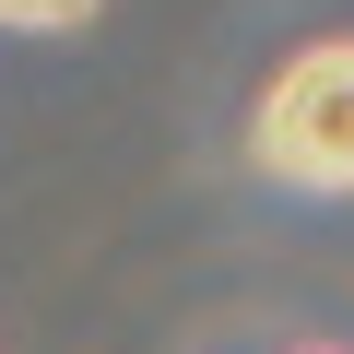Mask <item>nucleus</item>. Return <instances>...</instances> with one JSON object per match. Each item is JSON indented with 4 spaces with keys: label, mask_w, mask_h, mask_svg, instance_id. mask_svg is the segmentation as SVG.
Here are the masks:
<instances>
[{
    "label": "nucleus",
    "mask_w": 354,
    "mask_h": 354,
    "mask_svg": "<svg viewBox=\"0 0 354 354\" xmlns=\"http://www.w3.org/2000/svg\"><path fill=\"white\" fill-rule=\"evenodd\" d=\"M106 0H0V24L12 36H71V24H95Z\"/></svg>",
    "instance_id": "nucleus-2"
},
{
    "label": "nucleus",
    "mask_w": 354,
    "mask_h": 354,
    "mask_svg": "<svg viewBox=\"0 0 354 354\" xmlns=\"http://www.w3.org/2000/svg\"><path fill=\"white\" fill-rule=\"evenodd\" d=\"M248 153L283 189H354V36H319V48H295L260 83Z\"/></svg>",
    "instance_id": "nucleus-1"
}]
</instances>
